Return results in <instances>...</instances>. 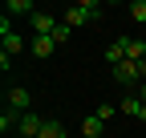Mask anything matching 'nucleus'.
<instances>
[{
    "label": "nucleus",
    "mask_w": 146,
    "mask_h": 138,
    "mask_svg": "<svg viewBox=\"0 0 146 138\" xmlns=\"http://www.w3.org/2000/svg\"><path fill=\"white\" fill-rule=\"evenodd\" d=\"M8 110H16V114H29L33 110V94L25 90V85H12L8 90Z\"/></svg>",
    "instance_id": "1"
},
{
    "label": "nucleus",
    "mask_w": 146,
    "mask_h": 138,
    "mask_svg": "<svg viewBox=\"0 0 146 138\" xmlns=\"http://www.w3.org/2000/svg\"><path fill=\"white\" fill-rule=\"evenodd\" d=\"M41 126H45V118L36 114V110H29V114H21V126H16V134H21V138H36V134H41Z\"/></svg>",
    "instance_id": "2"
},
{
    "label": "nucleus",
    "mask_w": 146,
    "mask_h": 138,
    "mask_svg": "<svg viewBox=\"0 0 146 138\" xmlns=\"http://www.w3.org/2000/svg\"><path fill=\"white\" fill-rule=\"evenodd\" d=\"M110 73H114V81H118V85H126V90H130V85L138 81V61H122V65L110 69Z\"/></svg>",
    "instance_id": "3"
},
{
    "label": "nucleus",
    "mask_w": 146,
    "mask_h": 138,
    "mask_svg": "<svg viewBox=\"0 0 146 138\" xmlns=\"http://www.w3.org/2000/svg\"><path fill=\"white\" fill-rule=\"evenodd\" d=\"M118 114H130V118H138V122H146V102L138 94H126L122 106H118Z\"/></svg>",
    "instance_id": "4"
},
{
    "label": "nucleus",
    "mask_w": 146,
    "mask_h": 138,
    "mask_svg": "<svg viewBox=\"0 0 146 138\" xmlns=\"http://www.w3.org/2000/svg\"><path fill=\"white\" fill-rule=\"evenodd\" d=\"M122 49H126V61H142L146 57V41L142 37H122Z\"/></svg>",
    "instance_id": "5"
},
{
    "label": "nucleus",
    "mask_w": 146,
    "mask_h": 138,
    "mask_svg": "<svg viewBox=\"0 0 146 138\" xmlns=\"http://www.w3.org/2000/svg\"><path fill=\"white\" fill-rule=\"evenodd\" d=\"M33 57L36 61H45V57H53V49H57V41H53V37H33Z\"/></svg>",
    "instance_id": "6"
},
{
    "label": "nucleus",
    "mask_w": 146,
    "mask_h": 138,
    "mask_svg": "<svg viewBox=\"0 0 146 138\" xmlns=\"http://www.w3.org/2000/svg\"><path fill=\"white\" fill-rule=\"evenodd\" d=\"M4 12H8V16H29V21L36 16V8H33V0H8V4H4Z\"/></svg>",
    "instance_id": "7"
},
{
    "label": "nucleus",
    "mask_w": 146,
    "mask_h": 138,
    "mask_svg": "<svg viewBox=\"0 0 146 138\" xmlns=\"http://www.w3.org/2000/svg\"><path fill=\"white\" fill-rule=\"evenodd\" d=\"M122 61H126V49H122V37H118L114 45H106V65L114 69V65H122Z\"/></svg>",
    "instance_id": "8"
},
{
    "label": "nucleus",
    "mask_w": 146,
    "mask_h": 138,
    "mask_svg": "<svg viewBox=\"0 0 146 138\" xmlns=\"http://www.w3.org/2000/svg\"><path fill=\"white\" fill-rule=\"evenodd\" d=\"M102 130H106V122H102L98 114H89L85 122H81V134H85V138H102Z\"/></svg>",
    "instance_id": "9"
},
{
    "label": "nucleus",
    "mask_w": 146,
    "mask_h": 138,
    "mask_svg": "<svg viewBox=\"0 0 146 138\" xmlns=\"http://www.w3.org/2000/svg\"><path fill=\"white\" fill-rule=\"evenodd\" d=\"M36 138H65V122H57V118H45V126Z\"/></svg>",
    "instance_id": "10"
},
{
    "label": "nucleus",
    "mask_w": 146,
    "mask_h": 138,
    "mask_svg": "<svg viewBox=\"0 0 146 138\" xmlns=\"http://www.w3.org/2000/svg\"><path fill=\"white\" fill-rule=\"evenodd\" d=\"M77 8L85 12V21H98V16L106 12V8H102V0H77Z\"/></svg>",
    "instance_id": "11"
},
{
    "label": "nucleus",
    "mask_w": 146,
    "mask_h": 138,
    "mask_svg": "<svg viewBox=\"0 0 146 138\" xmlns=\"http://www.w3.org/2000/svg\"><path fill=\"white\" fill-rule=\"evenodd\" d=\"M16 126H21V114H16V110H4V114H0V134H12Z\"/></svg>",
    "instance_id": "12"
},
{
    "label": "nucleus",
    "mask_w": 146,
    "mask_h": 138,
    "mask_svg": "<svg viewBox=\"0 0 146 138\" xmlns=\"http://www.w3.org/2000/svg\"><path fill=\"white\" fill-rule=\"evenodd\" d=\"M65 25H69V29H81V25H89V21H85V12L73 4V8H65Z\"/></svg>",
    "instance_id": "13"
},
{
    "label": "nucleus",
    "mask_w": 146,
    "mask_h": 138,
    "mask_svg": "<svg viewBox=\"0 0 146 138\" xmlns=\"http://www.w3.org/2000/svg\"><path fill=\"white\" fill-rule=\"evenodd\" d=\"M21 49H25V41L16 37V33H8V37H4V53H12V57H16Z\"/></svg>",
    "instance_id": "14"
},
{
    "label": "nucleus",
    "mask_w": 146,
    "mask_h": 138,
    "mask_svg": "<svg viewBox=\"0 0 146 138\" xmlns=\"http://www.w3.org/2000/svg\"><path fill=\"white\" fill-rule=\"evenodd\" d=\"M130 16H134L142 29H146V0H134V4H130Z\"/></svg>",
    "instance_id": "15"
},
{
    "label": "nucleus",
    "mask_w": 146,
    "mask_h": 138,
    "mask_svg": "<svg viewBox=\"0 0 146 138\" xmlns=\"http://www.w3.org/2000/svg\"><path fill=\"white\" fill-rule=\"evenodd\" d=\"M69 37H73V29H69V25L61 21V25H57V33H53V41H57V45H65Z\"/></svg>",
    "instance_id": "16"
},
{
    "label": "nucleus",
    "mask_w": 146,
    "mask_h": 138,
    "mask_svg": "<svg viewBox=\"0 0 146 138\" xmlns=\"http://www.w3.org/2000/svg\"><path fill=\"white\" fill-rule=\"evenodd\" d=\"M94 114H98V118H102V122H110V118H114V114H118V110H114V106H98V110H94Z\"/></svg>",
    "instance_id": "17"
},
{
    "label": "nucleus",
    "mask_w": 146,
    "mask_h": 138,
    "mask_svg": "<svg viewBox=\"0 0 146 138\" xmlns=\"http://www.w3.org/2000/svg\"><path fill=\"white\" fill-rule=\"evenodd\" d=\"M138 77H142V81H146V57H142V61H138Z\"/></svg>",
    "instance_id": "18"
},
{
    "label": "nucleus",
    "mask_w": 146,
    "mask_h": 138,
    "mask_svg": "<svg viewBox=\"0 0 146 138\" xmlns=\"http://www.w3.org/2000/svg\"><path fill=\"white\" fill-rule=\"evenodd\" d=\"M138 98H142V102H146V81H142V85H138Z\"/></svg>",
    "instance_id": "19"
},
{
    "label": "nucleus",
    "mask_w": 146,
    "mask_h": 138,
    "mask_svg": "<svg viewBox=\"0 0 146 138\" xmlns=\"http://www.w3.org/2000/svg\"><path fill=\"white\" fill-rule=\"evenodd\" d=\"M142 41H146V29H142Z\"/></svg>",
    "instance_id": "20"
}]
</instances>
